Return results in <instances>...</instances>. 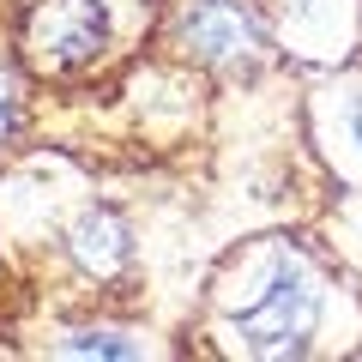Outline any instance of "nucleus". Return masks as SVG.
<instances>
[{
  "instance_id": "obj_1",
  "label": "nucleus",
  "mask_w": 362,
  "mask_h": 362,
  "mask_svg": "<svg viewBox=\"0 0 362 362\" xmlns=\"http://www.w3.org/2000/svg\"><path fill=\"white\" fill-rule=\"evenodd\" d=\"M314 320H320V278H314L296 254H284L272 266V278H266V296L235 314V332H242V344L259 350V356H302Z\"/></svg>"
},
{
  "instance_id": "obj_2",
  "label": "nucleus",
  "mask_w": 362,
  "mask_h": 362,
  "mask_svg": "<svg viewBox=\"0 0 362 362\" xmlns=\"http://www.w3.org/2000/svg\"><path fill=\"white\" fill-rule=\"evenodd\" d=\"M30 61L49 66V73H73V66L97 61L109 42V13L103 0H42L25 25Z\"/></svg>"
},
{
  "instance_id": "obj_3",
  "label": "nucleus",
  "mask_w": 362,
  "mask_h": 362,
  "mask_svg": "<svg viewBox=\"0 0 362 362\" xmlns=\"http://www.w3.org/2000/svg\"><path fill=\"white\" fill-rule=\"evenodd\" d=\"M181 42L199 61H242L254 49V25L235 0H194L187 18H181Z\"/></svg>"
},
{
  "instance_id": "obj_4",
  "label": "nucleus",
  "mask_w": 362,
  "mask_h": 362,
  "mask_svg": "<svg viewBox=\"0 0 362 362\" xmlns=\"http://www.w3.org/2000/svg\"><path fill=\"white\" fill-rule=\"evenodd\" d=\"M73 259L85 272H97V278H109V272H121L127 266V254H133V235H127V223L115 218V211H85V218L73 223Z\"/></svg>"
},
{
  "instance_id": "obj_5",
  "label": "nucleus",
  "mask_w": 362,
  "mask_h": 362,
  "mask_svg": "<svg viewBox=\"0 0 362 362\" xmlns=\"http://www.w3.org/2000/svg\"><path fill=\"white\" fill-rule=\"evenodd\" d=\"M66 356H103V362H115V356H133V344L121 332H66Z\"/></svg>"
},
{
  "instance_id": "obj_6",
  "label": "nucleus",
  "mask_w": 362,
  "mask_h": 362,
  "mask_svg": "<svg viewBox=\"0 0 362 362\" xmlns=\"http://www.w3.org/2000/svg\"><path fill=\"white\" fill-rule=\"evenodd\" d=\"M13 121H18V109H13V85H6V78H0V139H6V133H13Z\"/></svg>"
},
{
  "instance_id": "obj_7",
  "label": "nucleus",
  "mask_w": 362,
  "mask_h": 362,
  "mask_svg": "<svg viewBox=\"0 0 362 362\" xmlns=\"http://www.w3.org/2000/svg\"><path fill=\"white\" fill-rule=\"evenodd\" d=\"M350 139L362 145V97H350Z\"/></svg>"
}]
</instances>
